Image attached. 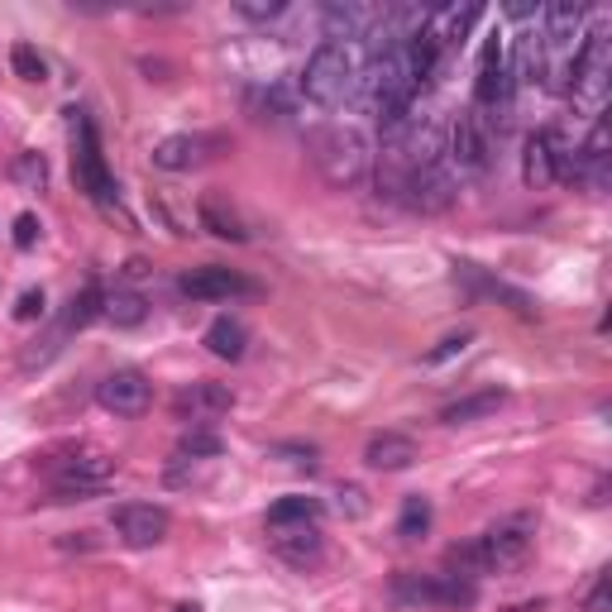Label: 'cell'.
Here are the masks:
<instances>
[{
    "label": "cell",
    "mask_w": 612,
    "mask_h": 612,
    "mask_svg": "<svg viewBox=\"0 0 612 612\" xmlns=\"http://www.w3.org/2000/svg\"><path fill=\"white\" fill-rule=\"evenodd\" d=\"M364 44H321L316 53L307 58L302 68V96L316 106H340L359 92V77H364Z\"/></svg>",
    "instance_id": "obj_3"
},
{
    "label": "cell",
    "mask_w": 612,
    "mask_h": 612,
    "mask_svg": "<svg viewBox=\"0 0 612 612\" xmlns=\"http://www.w3.org/2000/svg\"><path fill=\"white\" fill-rule=\"evenodd\" d=\"M10 68H15V77H24V82H44L48 77V62H44V53L34 44L10 48Z\"/></svg>",
    "instance_id": "obj_30"
},
{
    "label": "cell",
    "mask_w": 612,
    "mask_h": 612,
    "mask_svg": "<svg viewBox=\"0 0 612 612\" xmlns=\"http://www.w3.org/2000/svg\"><path fill=\"white\" fill-rule=\"evenodd\" d=\"M10 182L24 187V192H44V182H48V158L34 154V148L15 154V164H10Z\"/></svg>",
    "instance_id": "obj_26"
},
{
    "label": "cell",
    "mask_w": 612,
    "mask_h": 612,
    "mask_svg": "<svg viewBox=\"0 0 612 612\" xmlns=\"http://www.w3.org/2000/svg\"><path fill=\"white\" fill-rule=\"evenodd\" d=\"M273 555L287 560V565H297V569H307L326 555V541H321L316 527H278L273 531Z\"/></svg>",
    "instance_id": "obj_18"
},
{
    "label": "cell",
    "mask_w": 612,
    "mask_h": 612,
    "mask_svg": "<svg viewBox=\"0 0 612 612\" xmlns=\"http://www.w3.org/2000/svg\"><path fill=\"white\" fill-rule=\"evenodd\" d=\"M101 307H106L101 287H96V283H86V287H82V297H72V311H68V321H62V326H68V331L92 326V321L101 316Z\"/></svg>",
    "instance_id": "obj_29"
},
{
    "label": "cell",
    "mask_w": 612,
    "mask_h": 612,
    "mask_svg": "<svg viewBox=\"0 0 612 612\" xmlns=\"http://www.w3.org/2000/svg\"><path fill=\"white\" fill-rule=\"evenodd\" d=\"M235 15L249 20V24H273L278 15H287V5H283V0H240V5H235Z\"/></svg>",
    "instance_id": "obj_31"
},
{
    "label": "cell",
    "mask_w": 612,
    "mask_h": 612,
    "mask_svg": "<svg viewBox=\"0 0 612 612\" xmlns=\"http://www.w3.org/2000/svg\"><path fill=\"white\" fill-rule=\"evenodd\" d=\"M178 455L182 459H220L225 455V441L211 427H192V431H182Z\"/></svg>",
    "instance_id": "obj_28"
},
{
    "label": "cell",
    "mask_w": 612,
    "mask_h": 612,
    "mask_svg": "<svg viewBox=\"0 0 612 612\" xmlns=\"http://www.w3.org/2000/svg\"><path fill=\"white\" fill-rule=\"evenodd\" d=\"M379 187L383 196L417 216H441L459 202V178L449 172L445 164H431V168H379Z\"/></svg>",
    "instance_id": "obj_5"
},
{
    "label": "cell",
    "mask_w": 612,
    "mask_h": 612,
    "mask_svg": "<svg viewBox=\"0 0 612 612\" xmlns=\"http://www.w3.org/2000/svg\"><path fill=\"white\" fill-rule=\"evenodd\" d=\"M96 403H101L110 417H144V411L154 407V383H148L140 369H116L110 379H101Z\"/></svg>",
    "instance_id": "obj_12"
},
{
    "label": "cell",
    "mask_w": 612,
    "mask_h": 612,
    "mask_svg": "<svg viewBox=\"0 0 612 612\" xmlns=\"http://www.w3.org/2000/svg\"><path fill=\"white\" fill-rule=\"evenodd\" d=\"M235 407V388H225V383H192V388H182L172 397V411H178V421H216L225 411Z\"/></svg>",
    "instance_id": "obj_14"
},
{
    "label": "cell",
    "mask_w": 612,
    "mask_h": 612,
    "mask_svg": "<svg viewBox=\"0 0 612 612\" xmlns=\"http://www.w3.org/2000/svg\"><path fill=\"white\" fill-rule=\"evenodd\" d=\"M431 521H435V512H431V497H421V493H411L403 512H397V536L403 541H421V536L431 531Z\"/></svg>",
    "instance_id": "obj_25"
},
{
    "label": "cell",
    "mask_w": 612,
    "mask_h": 612,
    "mask_svg": "<svg viewBox=\"0 0 612 612\" xmlns=\"http://www.w3.org/2000/svg\"><path fill=\"white\" fill-rule=\"evenodd\" d=\"M101 316L110 321V326H120V331H134V326H144L148 321V302H144V292H134V287H120V292L106 297Z\"/></svg>",
    "instance_id": "obj_23"
},
{
    "label": "cell",
    "mask_w": 612,
    "mask_h": 612,
    "mask_svg": "<svg viewBox=\"0 0 612 612\" xmlns=\"http://www.w3.org/2000/svg\"><path fill=\"white\" fill-rule=\"evenodd\" d=\"M469 340H473V331H459V335H445V340H441V345H435V349H431V355H427V364H445V359H455V355H465V349H469Z\"/></svg>",
    "instance_id": "obj_33"
},
{
    "label": "cell",
    "mask_w": 612,
    "mask_h": 612,
    "mask_svg": "<svg viewBox=\"0 0 612 612\" xmlns=\"http://www.w3.org/2000/svg\"><path fill=\"white\" fill-rule=\"evenodd\" d=\"M316 517H321V497H302V493L278 497V503L268 507V527L273 531L278 527H316Z\"/></svg>",
    "instance_id": "obj_24"
},
{
    "label": "cell",
    "mask_w": 612,
    "mask_h": 612,
    "mask_svg": "<svg viewBox=\"0 0 612 612\" xmlns=\"http://www.w3.org/2000/svg\"><path fill=\"white\" fill-rule=\"evenodd\" d=\"M584 612H612V593H608V569L593 574L589 593H584Z\"/></svg>",
    "instance_id": "obj_34"
},
{
    "label": "cell",
    "mask_w": 612,
    "mask_h": 612,
    "mask_svg": "<svg viewBox=\"0 0 612 612\" xmlns=\"http://www.w3.org/2000/svg\"><path fill=\"white\" fill-rule=\"evenodd\" d=\"M445 158L455 178H483L493 168V130L483 124L479 110H459L455 120L445 124Z\"/></svg>",
    "instance_id": "obj_8"
},
{
    "label": "cell",
    "mask_w": 612,
    "mask_h": 612,
    "mask_svg": "<svg viewBox=\"0 0 612 612\" xmlns=\"http://www.w3.org/2000/svg\"><path fill=\"white\" fill-rule=\"evenodd\" d=\"M178 292L192 297V302H235V297H254L259 283L244 278L240 268L206 264V268H187L178 278Z\"/></svg>",
    "instance_id": "obj_10"
},
{
    "label": "cell",
    "mask_w": 612,
    "mask_h": 612,
    "mask_svg": "<svg viewBox=\"0 0 612 612\" xmlns=\"http://www.w3.org/2000/svg\"><path fill=\"white\" fill-rule=\"evenodd\" d=\"M531 541H536V517L531 512H517V517H503L497 527H489L483 536H473L465 545H449L445 565L455 579H469L479 584L483 574H507L517 569L521 560L531 555Z\"/></svg>",
    "instance_id": "obj_1"
},
{
    "label": "cell",
    "mask_w": 612,
    "mask_h": 612,
    "mask_svg": "<svg viewBox=\"0 0 612 612\" xmlns=\"http://www.w3.org/2000/svg\"><path fill=\"white\" fill-rule=\"evenodd\" d=\"M335 497H340V517H369V503H364V489H355V483H345V489L340 493H335Z\"/></svg>",
    "instance_id": "obj_35"
},
{
    "label": "cell",
    "mask_w": 612,
    "mask_h": 612,
    "mask_svg": "<svg viewBox=\"0 0 612 612\" xmlns=\"http://www.w3.org/2000/svg\"><path fill=\"white\" fill-rule=\"evenodd\" d=\"M249 110H254L259 120H292L297 106L283 86H259V92H249Z\"/></svg>",
    "instance_id": "obj_27"
},
{
    "label": "cell",
    "mask_w": 612,
    "mask_h": 612,
    "mask_svg": "<svg viewBox=\"0 0 612 612\" xmlns=\"http://www.w3.org/2000/svg\"><path fill=\"white\" fill-rule=\"evenodd\" d=\"M206 148L211 140H202V134H168V140H158L154 144V168H164V172H192V168H202L206 164Z\"/></svg>",
    "instance_id": "obj_16"
},
{
    "label": "cell",
    "mask_w": 612,
    "mask_h": 612,
    "mask_svg": "<svg viewBox=\"0 0 612 612\" xmlns=\"http://www.w3.org/2000/svg\"><path fill=\"white\" fill-rule=\"evenodd\" d=\"M383 10L379 5H359V0H331L321 5V29H326V44H364L379 24Z\"/></svg>",
    "instance_id": "obj_13"
},
{
    "label": "cell",
    "mask_w": 612,
    "mask_h": 612,
    "mask_svg": "<svg viewBox=\"0 0 612 612\" xmlns=\"http://www.w3.org/2000/svg\"><path fill=\"white\" fill-rule=\"evenodd\" d=\"M388 593H393L397 608H473V598H479V584L455 579V574H417V569H403V574H393Z\"/></svg>",
    "instance_id": "obj_7"
},
{
    "label": "cell",
    "mask_w": 612,
    "mask_h": 612,
    "mask_svg": "<svg viewBox=\"0 0 612 612\" xmlns=\"http://www.w3.org/2000/svg\"><path fill=\"white\" fill-rule=\"evenodd\" d=\"M196 216H202V230H211V235H216V240H230V244H244V240H249L244 220L235 216V211L225 206L220 196H202V206H196Z\"/></svg>",
    "instance_id": "obj_22"
},
{
    "label": "cell",
    "mask_w": 612,
    "mask_h": 612,
    "mask_svg": "<svg viewBox=\"0 0 612 612\" xmlns=\"http://www.w3.org/2000/svg\"><path fill=\"white\" fill-rule=\"evenodd\" d=\"M507 403L503 388H483V393H469V397H455V403L441 407V421L445 427H473V421H489L497 417V407Z\"/></svg>",
    "instance_id": "obj_19"
},
{
    "label": "cell",
    "mask_w": 612,
    "mask_h": 612,
    "mask_svg": "<svg viewBox=\"0 0 612 612\" xmlns=\"http://www.w3.org/2000/svg\"><path fill=\"white\" fill-rule=\"evenodd\" d=\"M44 311H48V297H44V287H29V292H20V302H15V321H44Z\"/></svg>",
    "instance_id": "obj_32"
},
{
    "label": "cell",
    "mask_w": 612,
    "mask_h": 612,
    "mask_svg": "<svg viewBox=\"0 0 612 612\" xmlns=\"http://www.w3.org/2000/svg\"><path fill=\"white\" fill-rule=\"evenodd\" d=\"M541 34L536 39L541 44H551V48H565V44H574L584 34V10L579 5H541Z\"/></svg>",
    "instance_id": "obj_20"
},
{
    "label": "cell",
    "mask_w": 612,
    "mask_h": 612,
    "mask_svg": "<svg viewBox=\"0 0 612 612\" xmlns=\"http://www.w3.org/2000/svg\"><path fill=\"white\" fill-rule=\"evenodd\" d=\"M15 244H20V249H34V244H39V216H29V211H24V216H15Z\"/></svg>",
    "instance_id": "obj_36"
},
{
    "label": "cell",
    "mask_w": 612,
    "mask_h": 612,
    "mask_svg": "<svg viewBox=\"0 0 612 612\" xmlns=\"http://www.w3.org/2000/svg\"><path fill=\"white\" fill-rule=\"evenodd\" d=\"M417 459H421V445L411 441V435H403V431H379V435H369V445H364V465L383 469V473L411 469Z\"/></svg>",
    "instance_id": "obj_15"
},
{
    "label": "cell",
    "mask_w": 612,
    "mask_h": 612,
    "mask_svg": "<svg viewBox=\"0 0 612 612\" xmlns=\"http://www.w3.org/2000/svg\"><path fill=\"white\" fill-rule=\"evenodd\" d=\"M521 182H527L531 192L555 187V140H551V130L527 134V144H521Z\"/></svg>",
    "instance_id": "obj_17"
},
{
    "label": "cell",
    "mask_w": 612,
    "mask_h": 612,
    "mask_svg": "<svg viewBox=\"0 0 612 612\" xmlns=\"http://www.w3.org/2000/svg\"><path fill=\"white\" fill-rule=\"evenodd\" d=\"M48 483H53L58 503H86V497L106 493L116 483V459L101 455V449H82V455H62L48 469Z\"/></svg>",
    "instance_id": "obj_9"
},
{
    "label": "cell",
    "mask_w": 612,
    "mask_h": 612,
    "mask_svg": "<svg viewBox=\"0 0 612 612\" xmlns=\"http://www.w3.org/2000/svg\"><path fill=\"white\" fill-rule=\"evenodd\" d=\"M202 345H206L216 359H230V364H240L244 349H249V331H244V321H235V316H216V321L206 326Z\"/></svg>",
    "instance_id": "obj_21"
},
{
    "label": "cell",
    "mask_w": 612,
    "mask_h": 612,
    "mask_svg": "<svg viewBox=\"0 0 612 612\" xmlns=\"http://www.w3.org/2000/svg\"><path fill=\"white\" fill-rule=\"evenodd\" d=\"M311 164L321 168V178L331 187H340V192H355V187H364V178L373 172V144L364 130H355V124H326V130H311Z\"/></svg>",
    "instance_id": "obj_2"
},
{
    "label": "cell",
    "mask_w": 612,
    "mask_h": 612,
    "mask_svg": "<svg viewBox=\"0 0 612 612\" xmlns=\"http://www.w3.org/2000/svg\"><path fill=\"white\" fill-rule=\"evenodd\" d=\"M168 512L164 507H154V503H124L110 512V531L120 536L130 551H148V545H158L168 536Z\"/></svg>",
    "instance_id": "obj_11"
},
{
    "label": "cell",
    "mask_w": 612,
    "mask_h": 612,
    "mask_svg": "<svg viewBox=\"0 0 612 612\" xmlns=\"http://www.w3.org/2000/svg\"><path fill=\"white\" fill-rule=\"evenodd\" d=\"M608 77H612V29L608 20L598 15L593 29L579 39L569 58V101L574 110H584V116H603V101H608Z\"/></svg>",
    "instance_id": "obj_4"
},
{
    "label": "cell",
    "mask_w": 612,
    "mask_h": 612,
    "mask_svg": "<svg viewBox=\"0 0 612 612\" xmlns=\"http://www.w3.org/2000/svg\"><path fill=\"white\" fill-rule=\"evenodd\" d=\"M72 140H77V148H72V178H77V187L86 196H92L101 211H116V178H110L106 168V154H101V134H96V124L86 110H72Z\"/></svg>",
    "instance_id": "obj_6"
},
{
    "label": "cell",
    "mask_w": 612,
    "mask_h": 612,
    "mask_svg": "<svg viewBox=\"0 0 612 612\" xmlns=\"http://www.w3.org/2000/svg\"><path fill=\"white\" fill-rule=\"evenodd\" d=\"M172 612H202V608H196V603H182V608H172Z\"/></svg>",
    "instance_id": "obj_37"
}]
</instances>
